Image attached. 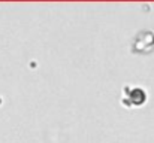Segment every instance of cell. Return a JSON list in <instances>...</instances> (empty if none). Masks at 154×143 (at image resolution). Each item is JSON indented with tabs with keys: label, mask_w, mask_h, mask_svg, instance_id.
Instances as JSON below:
<instances>
[{
	"label": "cell",
	"mask_w": 154,
	"mask_h": 143,
	"mask_svg": "<svg viewBox=\"0 0 154 143\" xmlns=\"http://www.w3.org/2000/svg\"><path fill=\"white\" fill-rule=\"evenodd\" d=\"M148 95L147 91L141 87H130V85H126L123 88V98H121V103L126 106V107H139L142 104H145Z\"/></svg>",
	"instance_id": "6da1fadb"
}]
</instances>
